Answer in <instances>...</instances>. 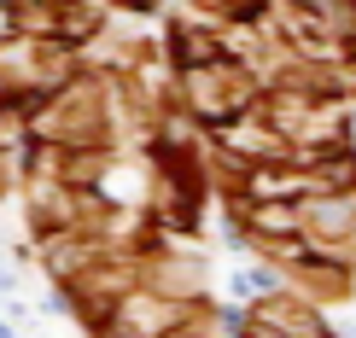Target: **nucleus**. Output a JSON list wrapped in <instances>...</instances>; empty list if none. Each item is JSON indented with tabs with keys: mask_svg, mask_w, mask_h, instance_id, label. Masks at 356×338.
<instances>
[{
	"mask_svg": "<svg viewBox=\"0 0 356 338\" xmlns=\"http://www.w3.org/2000/svg\"><path fill=\"white\" fill-rule=\"evenodd\" d=\"M24 228L29 233L82 228V187H65L58 175H24Z\"/></svg>",
	"mask_w": 356,
	"mask_h": 338,
	"instance_id": "nucleus-4",
	"label": "nucleus"
},
{
	"mask_svg": "<svg viewBox=\"0 0 356 338\" xmlns=\"http://www.w3.org/2000/svg\"><path fill=\"white\" fill-rule=\"evenodd\" d=\"M222 53V35L211 24L187 18V12H170V29H164V65L170 70H187V65H204V58Z\"/></svg>",
	"mask_w": 356,
	"mask_h": 338,
	"instance_id": "nucleus-8",
	"label": "nucleus"
},
{
	"mask_svg": "<svg viewBox=\"0 0 356 338\" xmlns=\"http://www.w3.org/2000/svg\"><path fill=\"white\" fill-rule=\"evenodd\" d=\"M204 140L222 146V152H234L240 164H275V158H292V140L275 135L257 111H240V117H228V123L204 128Z\"/></svg>",
	"mask_w": 356,
	"mask_h": 338,
	"instance_id": "nucleus-5",
	"label": "nucleus"
},
{
	"mask_svg": "<svg viewBox=\"0 0 356 338\" xmlns=\"http://www.w3.org/2000/svg\"><path fill=\"white\" fill-rule=\"evenodd\" d=\"M257 70L240 65L234 53H216V58H204V65H187V70H175V94H181V111L193 117L199 128H216V123H228V117H240L251 99H257Z\"/></svg>",
	"mask_w": 356,
	"mask_h": 338,
	"instance_id": "nucleus-2",
	"label": "nucleus"
},
{
	"mask_svg": "<svg viewBox=\"0 0 356 338\" xmlns=\"http://www.w3.org/2000/svg\"><path fill=\"white\" fill-rule=\"evenodd\" d=\"M263 6L269 0H175V12H187V18H199V24H257L263 18Z\"/></svg>",
	"mask_w": 356,
	"mask_h": 338,
	"instance_id": "nucleus-9",
	"label": "nucleus"
},
{
	"mask_svg": "<svg viewBox=\"0 0 356 338\" xmlns=\"http://www.w3.org/2000/svg\"><path fill=\"white\" fill-rule=\"evenodd\" d=\"M24 128L35 140H53V146H111V128H106V70H76L70 82H58L53 94L24 117Z\"/></svg>",
	"mask_w": 356,
	"mask_h": 338,
	"instance_id": "nucleus-1",
	"label": "nucleus"
},
{
	"mask_svg": "<svg viewBox=\"0 0 356 338\" xmlns=\"http://www.w3.org/2000/svg\"><path fill=\"white\" fill-rule=\"evenodd\" d=\"M187 303H170V298H158V291H146V286H129L123 298H117V310L106 315V332H135V338H170L175 332V321H181Z\"/></svg>",
	"mask_w": 356,
	"mask_h": 338,
	"instance_id": "nucleus-6",
	"label": "nucleus"
},
{
	"mask_svg": "<svg viewBox=\"0 0 356 338\" xmlns=\"http://www.w3.org/2000/svg\"><path fill=\"white\" fill-rule=\"evenodd\" d=\"M275 286H286L280 262H245V269H234V298H240V303L263 298V291H275Z\"/></svg>",
	"mask_w": 356,
	"mask_h": 338,
	"instance_id": "nucleus-10",
	"label": "nucleus"
},
{
	"mask_svg": "<svg viewBox=\"0 0 356 338\" xmlns=\"http://www.w3.org/2000/svg\"><path fill=\"white\" fill-rule=\"evenodd\" d=\"M0 332H12V321H6V315H0Z\"/></svg>",
	"mask_w": 356,
	"mask_h": 338,
	"instance_id": "nucleus-11",
	"label": "nucleus"
},
{
	"mask_svg": "<svg viewBox=\"0 0 356 338\" xmlns=\"http://www.w3.org/2000/svg\"><path fill=\"white\" fill-rule=\"evenodd\" d=\"M333 321L304 298L298 286H275L263 298L245 303V332H269V338H309V332H327Z\"/></svg>",
	"mask_w": 356,
	"mask_h": 338,
	"instance_id": "nucleus-3",
	"label": "nucleus"
},
{
	"mask_svg": "<svg viewBox=\"0 0 356 338\" xmlns=\"http://www.w3.org/2000/svg\"><path fill=\"white\" fill-rule=\"evenodd\" d=\"M298 222L321 245H356V193H298Z\"/></svg>",
	"mask_w": 356,
	"mask_h": 338,
	"instance_id": "nucleus-7",
	"label": "nucleus"
}]
</instances>
